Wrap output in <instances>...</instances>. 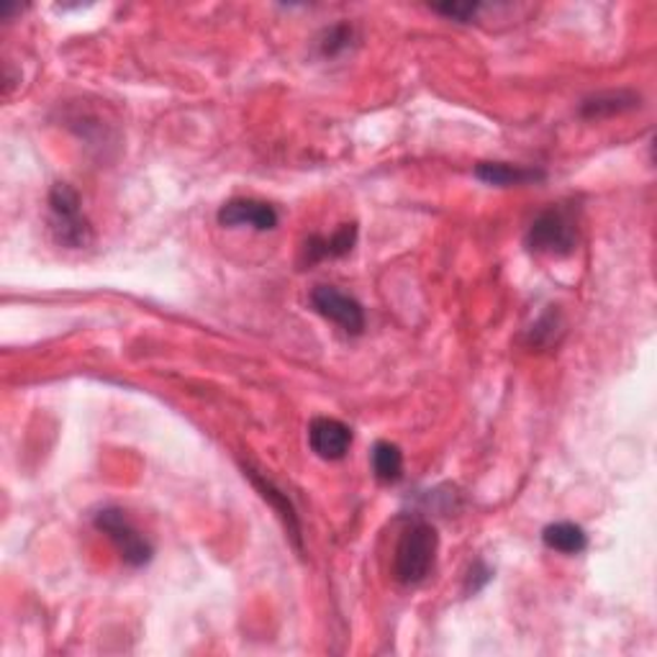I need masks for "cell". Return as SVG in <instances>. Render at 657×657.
<instances>
[{"label": "cell", "mask_w": 657, "mask_h": 657, "mask_svg": "<svg viewBox=\"0 0 657 657\" xmlns=\"http://www.w3.org/2000/svg\"><path fill=\"white\" fill-rule=\"evenodd\" d=\"M439 534L430 521L413 519L404 526L393 555V575L401 585H419L432 575L437 562Z\"/></svg>", "instance_id": "cell-1"}, {"label": "cell", "mask_w": 657, "mask_h": 657, "mask_svg": "<svg viewBox=\"0 0 657 657\" xmlns=\"http://www.w3.org/2000/svg\"><path fill=\"white\" fill-rule=\"evenodd\" d=\"M49 213H52L54 239L67 249H83L92 241V226L83 213L80 193L70 183H54L49 190Z\"/></svg>", "instance_id": "cell-2"}, {"label": "cell", "mask_w": 657, "mask_h": 657, "mask_svg": "<svg viewBox=\"0 0 657 657\" xmlns=\"http://www.w3.org/2000/svg\"><path fill=\"white\" fill-rule=\"evenodd\" d=\"M92 526L111 540V545L116 547L119 557L128 568H145L152 562V542L132 524V519H128L126 511H121L119 506H103L101 511H96Z\"/></svg>", "instance_id": "cell-3"}, {"label": "cell", "mask_w": 657, "mask_h": 657, "mask_svg": "<svg viewBox=\"0 0 657 657\" xmlns=\"http://www.w3.org/2000/svg\"><path fill=\"white\" fill-rule=\"evenodd\" d=\"M524 245L534 255H553V257L573 255L578 245V226L573 213L560 209V206H553V209L542 211L540 216L532 221Z\"/></svg>", "instance_id": "cell-4"}, {"label": "cell", "mask_w": 657, "mask_h": 657, "mask_svg": "<svg viewBox=\"0 0 657 657\" xmlns=\"http://www.w3.org/2000/svg\"><path fill=\"white\" fill-rule=\"evenodd\" d=\"M311 309L319 317L337 324L349 337H360L365 332V311H362L360 301L347 296V293L332 288V285H317L311 290Z\"/></svg>", "instance_id": "cell-5"}, {"label": "cell", "mask_w": 657, "mask_h": 657, "mask_svg": "<svg viewBox=\"0 0 657 657\" xmlns=\"http://www.w3.org/2000/svg\"><path fill=\"white\" fill-rule=\"evenodd\" d=\"M309 445L321 460L337 462L352 447V430L339 419L317 417L309 424Z\"/></svg>", "instance_id": "cell-6"}, {"label": "cell", "mask_w": 657, "mask_h": 657, "mask_svg": "<svg viewBox=\"0 0 657 657\" xmlns=\"http://www.w3.org/2000/svg\"><path fill=\"white\" fill-rule=\"evenodd\" d=\"M221 226H252L257 232H270L277 226V211L265 201L255 198H234L216 213Z\"/></svg>", "instance_id": "cell-7"}, {"label": "cell", "mask_w": 657, "mask_h": 657, "mask_svg": "<svg viewBox=\"0 0 657 657\" xmlns=\"http://www.w3.org/2000/svg\"><path fill=\"white\" fill-rule=\"evenodd\" d=\"M357 245V224L339 226L332 237H321V234H311L301 247V268H313L317 262L337 260L355 249Z\"/></svg>", "instance_id": "cell-8"}, {"label": "cell", "mask_w": 657, "mask_h": 657, "mask_svg": "<svg viewBox=\"0 0 657 657\" xmlns=\"http://www.w3.org/2000/svg\"><path fill=\"white\" fill-rule=\"evenodd\" d=\"M245 475L249 478V481H252L255 488L260 491V496L265 498L270 506H273L277 517L283 519V524H285V530H288L290 540L296 542L298 549H301V521H298V513H296V509H293L288 493L277 488V485L270 481L268 475H260L257 470H252L249 466H245Z\"/></svg>", "instance_id": "cell-9"}, {"label": "cell", "mask_w": 657, "mask_h": 657, "mask_svg": "<svg viewBox=\"0 0 657 657\" xmlns=\"http://www.w3.org/2000/svg\"><path fill=\"white\" fill-rule=\"evenodd\" d=\"M475 177L485 185H496V188H511V185H530L545 181V173L534 168H521V164L509 162H478Z\"/></svg>", "instance_id": "cell-10"}, {"label": "cell", "mask_w": 657, "mask_h": 657, "mask_svg": "<svg viewBox=\"0 0 657 657\" xmlns=\"http://www.w3.org/2000/svg\"><path fill=\"white\" fill-rule=\"evenodd\" d=\"M642 98L632 90H606L596 92V96L585 98L581 103V116L583 119H606L617 116V113L640 109Z\"/></svg>", "instance_id": "cell-11"}, {"label": "cell", "mask_w": 657, "mask_h": 657, "mask_svg": "<svg viewBox=\"0 0 657 657\" xmlns=\"http://www.w3.org/2000/svg\"><path fill=\"white\" fill-rule=\"evenodd\" d=\"M542 542H545V547L555 549L560 555H581L588 547V534H585L583 526L573 524V521H555V524L545 526Z\"/></svg>", "instance_id": "cell-12"}, {"label": "cell", "mask_w": 657, "mask_h": 657, "mask_svg": "<svg viewBox=\"0 0 657 657\" xmlns=\"http://www.w3.org/2000/svg\"><path fill=\"white\" fill-rule=\"evenodd\" d=\"M370 462H373L375 478L385 485L398 483L404 478V453L393 442H375L373 453H370Z\"/></svg>", "instance_id": "cell-13"}, {"label": "cell", "mask_w": 657, "mask_h": 657, "mask_svg": "<svg viewBox=\"0 0 657 657\" xmlns=\"http://www.w3.org/2000/svg\"><path fill=\"white\" fill-rule=\"evenodd\" d=\"M352 26L349 24H337L332 28H326L324 37H321V54L326 57H337L345 52V49H349V45H352Z\"/></svg>", "instance_id": "cell-14"}, {"label": "cell", "mask_w": 657, "mask_h": 657, "mask_svg": "<svg viewBox=\"0 0 657 657\" xmlns=\"http://www.w3.org/2000/svg\"><path fill=\"white\" fill-rule=\"evenodd\" d=\"M481 9H483L481 3H453V0L432 5L434 13H439V16H445V18H453V21H457V24H468V21H473Z\"/></svg>", "instance_id": "cell-15"}, {"label": "cell", "mask_w": 657, "mask_h": 657, "mask_svg": "<svg viewBox=\"0 0 657 657\" xmlns=\"http://www.w3.org/2000/svg\"><path fill=\"white\" fill-rule=\"evenodd\" d=\"M493 578V570L485 566V562H481L478 560L473 568H470V575H468V585H466V591L468 594H478V591L483 588L485 583H488Z\"/></svg>", "instance_id": "cell-16"}]
</instances>
